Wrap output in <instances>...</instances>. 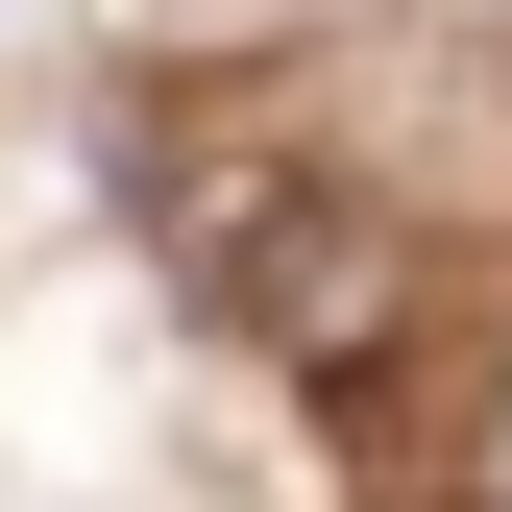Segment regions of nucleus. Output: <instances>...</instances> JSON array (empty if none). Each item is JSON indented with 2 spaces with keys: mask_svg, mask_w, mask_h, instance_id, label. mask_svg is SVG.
Wrapping results in <instances>:
<instances>
[{
  "mask_svg": "<svg viewBox=\"0 0 512 512\" xmlns=\"http://www.w3.org/2000/svg\"><path fill=\"white\" fill-rule=\"evenodd\" d=\"M464 488H488V512H512V391H488V439H464Z\"/></svg>",
  "mask_w": 512,
  "mask_h": 512,
  "instance_id": "nucleus-1",
  "label": "nucleus"
}]
</instances>
